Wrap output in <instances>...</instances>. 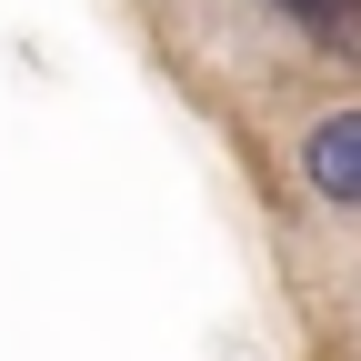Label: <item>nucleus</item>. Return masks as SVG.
Returning a JSON list of instances; mask_svg holds the SVG:
<instances>
[{"mask_svg": "<svg viewBox=\"0 0 361 361\" xmlns=\"http://www.w3.org/2000/svg\"><path fill=\"white\" fill-rule=\"evenodd\" d=\"M301 171H311V191H322V201L361 211V111H331L322 130H311V141H301Z\"/></svg>", "mask_w": 361, "mask_h": 361, "instance_id": "f257e3e1", "label": "nucleus"}]
</instances>
